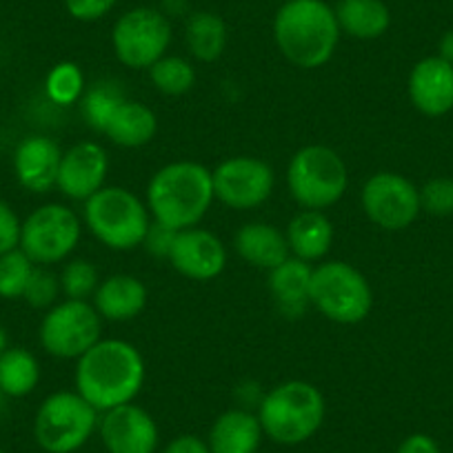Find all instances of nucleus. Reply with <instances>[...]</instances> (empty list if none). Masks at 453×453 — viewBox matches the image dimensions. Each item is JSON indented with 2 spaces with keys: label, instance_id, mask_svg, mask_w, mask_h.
<instances>
[{
  "label": "nucleus",
  "instance_id": "obj_1",
  "mask_svg": "<svg viewBox=\"0 0 453 453\" xmlns=\"http://www.w3.org/2000/svg\"><path fill=\"white\" fill-rule=\"evenodd\" d=\"M141 351L119 338L98 340L76 363V391L98 413L134 403L145 385Z\"/></svg>",
  "mask_w": 453,
  "mask_h": 453
},
{
  "label": "nucleus",
  "instance_id": "obj_2",
  "mask_svg": "<svg viewBox=\"0 0 453 453\" xmlns=\"http://www.w3.org/2000/svg\"><path fill=\"white\" fill-rule=\"evenodd\" d=\"M273 42L294 67L318 69L334 58L342 32L325 0L282 3L273 16Z\"/></svg>",
  "mask_w": 453,
  "mask_h": 453
},
{
  "label": "nucleus",
  "instance_id": "obj_3",
  "mask_svg": "<svg viewBox=\"0 0 453 453\" xmlns=\"http://www.w3.org/2000/svg\"><path fill=\"white\" fill-rule=\"evenodd\" d=\"M213 180L204 165L178 160L160 167L147 185V209L151 220L182 232L198 222L211 209Z\"/></svg>",
  "mask_w": 453,
  "mask_h": 453
},
{
  "label": "nucleus",
  "instance_id": "obj_4",
  "mask_svg": "<svg viewBox=\"0 0 453 453\" xmlns=\"http://www.w3.org/2000/svg\"><path fill=\"white\" fill-rule=\"evenodd\" d=\"M325 398L311 382L287 380L263 395L258 420L269 440L285 447L307 442L325 422Z\"/></svg>",
  "mask_w": 453,
  "mask_h": 453
},
{
  "label": "nucleus",
  "instance_id": "obj_5",
  "mask_svg": "<svg viewBox=\"0 0 453 453\" xmlns=\"http://www.w3.org/2000/svg\"><path fill=\"white\" fill-rule=\"evenodd\" d=\"M85 225L107 250L129 251L145 241L151 213L127 187H103L85 200Z\"/></svg>",
  "mask_w": 453,
  "mask_h": 453
},
{
  "label": "nucleus",
  "instance_id": "obj_6",
  "mask_svg": "<svg viewBox=\"0 0 453 453\" xmlns=\"http://www.w3.org/2000/svg\"><path fill=\"white\" fill-rule=\"evenodd\" d=\"M349 169L335 150L307 145L296 151L287 167V189L303 209L334 207L347 194Z\"/></svg>",
  "mask_w": 453,
  "mask_h": 453
},
{
  "label": "nucleus",
  "instance_id": "obj_7",
  "mask_svg": "<svg viewBox=\"0 0 453 453\" xmlns=\"http://www.w3.org/2000/svg\"><path fill=\"white\" fill-rule=\"evenodd\" d=\"M309 304L326 320L358 325L372 313L373 291L360 269L345 260H326L313 267Z\"/></svg>",
  "mask_w": 453,
  "mask_h": 453
},
{
  "label": "nucleus",
  "instance_id": "obj_8",
  "mask_svg": "<svg viewBox=\"0 0 453 453\" xmlns=\"http://www.w3.org/2000/svg\"><path fill=\"white\" fill-rule=\"evenodd\" d=\"M100 413L78 391L47 395L34 418V438L47 453H76L98 429Z\"/></svg>",
  "mask_w": 453,
  "mask_h": 453
},
{
  "label": "nucleus",
  "instance_id": "obj_9",
  "mask_svg": "<svg viewBox=\"0 0 453 453\" xmlns=\"http://www.w3.org/2000/svg\"><path fill=\"white\" fill-rule=\"evenodd\" d=\"M82 236V222L67 204L50 203L34 209L20 226V250L34 265H56L73 254Z\"/></svg>",
  "mask_w": 453,
  "mask_h": 453
},
{
  "label": "nucleus",
  "instance_id": "obj_10",
  "mask_svg": "<svg viewBox=\"0 0 453 453\" xmlns=\"http://www.w3.org/2000/svg\"><path fill=\"white\" fill-rule=\"evenodd\" d=\"M172 23L156 7H134L111 27V50L129 69H150L167 56L172 45Z\"/></svg>",
  "mask_w": 453,
  "mask_h": 453
},
{
  "label": "nucleus",
  "instance_id": "obj_11",
  "mask_svg": "<svg viewBox=\"0 0 453 453\" xmlns=\"http://www.w3.org/2000/svg\"><path fill=\"white\" fill-rule=\"evenodd\" d=\"M103 334V318L87 300L56 303L41 322L42 349L60 360H78L98 342Z\"/></svg>",
  "mask_w": 453,
  "mask_h": 453
},
{
  "label": "nucleus",
  "instance_id": "obj_12",
  "mask_svg": "<svg viewBox=\"0 0 453 453\" xmlns=\"http://www.w3.org/2000/svg\"><path fill=\"white\" fill-rule=\"evenodd\" d=\"M360 204L369 220L385 232H403L420 216V189L395 172H378L365 182Z\"/></svg>",
  "mask_w": 453,
  "mask_h": 453
},
{
  "label": "nucleus",
  "instance_id": "obj_13",
  "mask_svg": "<svg viewBox=\"0 0 453 453\" xmlns=\"http://www.w3.org/2000/svg\"><path fill=\"white\" fill-rule=\"evenodd\" d=\"M213 196L229 209H256L267 203L276 187L272 165L256 156H234L211 169Z\"/></svg>",
  "mask_w": 453,
  "mask_h": 453
},
{
  "label": "nucleus",
  "instance_id": "obj_14",
  "mask_svg": "<svg viewBox=\"0 0 453 453\" xmlns=\"http://www.w3.org/2000/svg\"><path fill=\"white\" fill-rule=\"evenodd\" d=\"M98 434L107 453H156L158 449V425L150 411L134 403L104 411Z\"/></svg>",
  "mask_w": 453,
  "mask_h": 453
},
{
  "label": "nucleus",
  "instance_id": "obj_15",
  "mask_svg": "<svg viewBox=\"0 0 453 453\" xmlns=\"http://www.w3.org/2000/svg\"><path fill=\"white\" fill-rule=\"evenodd\" d=\"M109 172V156L100 142L82 141L63 151L58 169V187L60 194L69 200H89L96 191L104 187Z\"/></svg>",
  "mask_w": 453,
  "mask_h": 453
},
{
  "label": "nucleus",
  "instance_id": "obj_16",
  "mask_svg": "<svg viewBox=\"0 0 453 453\" xmlns=\"http://www.w3.org/2000/svg\"><path fill=\"white\" fill-rule=\"evenodd\" d=\"M169 263L180 276L207 282L220 276L226 267V247L216 234L189 226L176 234Z\"/></svg>",
  "mask_w": 453,
  "mask_h": 453
},
{
  "label": "nucleus",
  "instance_id": "obj_17",
  "mask_svg": "<svg viewBox=\"0 0 453 453\" xmlns=\"http://www.w3.org/2000/svg\"><path fill=\"white\" fill-rule=\"evenodd\" d=\"M409 100L429 119H440L453 109V65L440 56H426L411 67L407 81Z\"/></svg>",
  "mask_w": 453,
  "mask_h": 453
},
{
  "label": "nucleus",
  "instance_id": "obj_18",
  "mask_svg": "<svg viewBox=\"0 0 453 453\" xmlns=\"http://www.w3.org/2000/svg\"><path fill=\"white\" fill-rule=\"evenodd\" d=\"M63 150L47 136H27L14 151V173L20 187L32 194H47L58 180Z\"/></svg>",
  "mask_w": 453,
  "mask_h": 453
},
{
  "label": "nucleus",
  "instance_id": "obj_19",
  "mask_svg": "<svg viewBox=\"0 0 453 453\" xmlns=\"http://www.w3.org/2000/svg\"><path fill=\"white\" fill-rule=\"evenodd\" d=\"M156 132H158V119L154 109L132 98L120 100L100 129V134H104L113 145L125 150L150 145L156 138Z\"/></svg>",
  "mask_w": 453,
  "mask_h": 453
},
{
  "label": "nucleus",
  "instance_id": "obj_20",
  "mask_svg": "<svg viewBox=\"0 0 453 453\" xmlns=\"http://www.w3.org/2000/svg\"><path fill=\"white\" fill-rule=\"evenodd\" d=\"M147 304V287L129 273H113L100 280L94 294V307L103 320L127 322L141 316Z\"/></svg>",
  "mask_w": 453,
  "mask_h": 453
},
{
  "label": "nucleus",
  "instance_id": "obj_21",
  "mask_svg": "<svg viewBox=\"0 0 453 453\" xmlns=\"http://www.w3.org/2000/svg\"><path fill=\"white\" fill-rule=\"evenodd\" d=\"M263 435L256 413L229 409L213 420L207 444L211 453H258Z\"/></svg>",
  "mask_w": 453,
  "mask_h": 453
},
{
  "label": "nucleus",
  "instance_id": "obj_22",
  "mask_svg": "<svg viewBox=\"0 0 453 453\" xmlns=\"http://www.w3.org/2000/svg\"><path fill=\"white\" fill-rule=\"evenodd\" d=\"M234 247L247 265L272 272L289 258L287 236L269 222H247L234 236Z\"/></svg>",
  "mask_w": 453,
  "mask_h": 453
},
{
  "label": "nucleus",
  "instance_id": "obj_23",
  "mask_svg": "<svg viewBox=\"0 0 453 453\" xmlns=\"http://www.w3.org/2000/svg\"><path fill=\"white\" fill-rule=\"evenodd\" d=\"M285 236L291 256L304 263H316L325 258L334 245V222L325 216V211L303 209L289 220Z\"/></svg>",
  "mask_w": 453,
  "mask_h": 453
},
{
  "label": "nucleus",
  "instance_id": "obj_24",
  "mask_svg": "<svg viewBox=\"0 0 453 453\" xmlns=\"http://www.w3.org/2000/svg\"><path fill=\"white\" fill-rule=\"evenodd\" d=\"M334 12L340 32L358 41H376L391 27L385 0H338Z\"/></svg>",
  "mask_w": 453,
  "mask_h": 453
},
{
  "label": "nucleus",
  "instance_id": "obj_25",
  "mask_svg": "<svg viewBox=\"0 0 453 453\" xmlns=\"http://www.w3.org/2000/svg\"><path fill=\"white\" fill-rule=\"evenodd\" d=\"M311 263L289 256L285 263L269 272V291L273 300L285 313L298 316L309 304V291H311Z\"/></svg>",
  "mask_w": 453,
  "mask_h": 453
},
{
  "label": "nucleus",
  "instance_id": "obj_26",
  "mask_svg": "<svg viewBox=\"0 0 453 453\" xmlns=\"http://www.w3.org/2000/svg\"><path fill=\"white\" fill-rule=\"evenodd\" d=\"M185 42L196 60L216 63L226 50L229 29L222 16L213 12H194L185 23Z\"/></svg>",
  "mask_w": 453,
  "mask_h": 453
},
{
  "label": "nucleus",
  "instance_id": "obj_27",
  "mask_svg": "<svg viewBox=\"0 0 453 453\" xmlns=\"http://www.w3.org/2000/svg\"><path fill=\"white\" fill-rule=\"evenodd\" d=\"M41 382V365L32 351L10 347L0 356V389L10 398H25Z\"/></svg>",
  "mask_w": 453,
  "mask_h": 453
},
{
  "label": "nucleus",
  "instance_id": "obj_28",
  "mask_svg": "<svg viewBox=\"0 0 453 453\" xmlns=\"http://www.w3.org/2000/svg\"><path fill=\"white\" fill-rule=\"evenodd\" d=\"M150 81L160 94L165 96H182L194 87L196 69L182 56H163L158 63L147 69Z\"/></svg>",
  "mask_w": 453,
  "mask_h": 453
},
{
  "label": "nucleus",
  "instance_id": "obj_29",
  "mask_svg": "<svg viewBox=\"0 0 453 453\" xmlns=\"http://www.w3.org/2000/svg\"><path fill=\"white\" fill-rule=\"evenodd\" d=\"M45 91L51 103L69 107L85 96V73L76 63H69V60L54 65L47 73Z\"/></svg>",
  "mask_w": 453,
  "mask_h": 453
},
{
  "label": "nucleus",
  "instance_id": "obj_30",
  "mask_svg": "<svg viewBox=\"0 0 453 453\" xmlns=\"http://www.w3.org/2000/svg\"><path fill=\"white\" fill-rule=\"evenodd\" d=\"M34 269H36V265L29 260V256L20 247L0 256V298H23Z\"/></svg>",
  "mask_w": 453,
  "mask_h": 453
},
{
  "label": "nucleus",
  "instance_id": "obj_31",
  "mask_svg": "<svg viewBox=\"0 0 453 453\" xmlns=\"http://www.w3.org/2000/svg\"><path fill=\"white\" fill-rule=\"evenodd\" d=\"M100 285L98 269L89 260L76 258L65 265L60 273V291L67 300H87L94 298L96 289Z\"/></svg>",
  "mask_w": 453,
  "mask_h": 453
},
{
  "label": "nucleus",
  "instance_id": "obj_32",
  "mask_svg": "<svg viewBox=\"0 0 453 453\" xmlns=\"http://www.w3.org/2000/svg\"><path fill=\"white\" fill-rule=\"evenodd\" d=\"M125 98L123 91L119 87L109 85V82H98V85L89 87L82 96V113L87 116V123L100 132L104 125V120L109 119V113L113 111V107Z\"/></svg>",
  "mask_w": 453,
  "mask_h": 453
},
{
  "label": "nucleus",
  "instance_id": "obj_33",
  "mask_svg": "<svg viewBox=\"0 0 453 453\" xmlns=\"http://www.w3.org/2000/svg\"><path fill=\"white\" fill-rule=\"evenodd\" d=\"M58 294H63L60 291V278L51 273L50 269L36 265L23 296L27 304H32L34 309H51L58 300Z\"/></svg>",
  "mask_w": 453,
  "mask_h": 453
},
{
  "label": "nucleus",
  "instance_id": "obj_34",
  "mask_svg": "<svg viewBox=\"0 0 453 453\" xmlns=\"http://www.w3.org/2000/svg\"><path fill=\"white\" fill-rule=\"evenodd\" d=\"M420 207L429 216H453V178H431L420 189Z\"/></svg>",
  "mask_w": 453,
  "mask_h": 453
},
{
  "label": "nucleus",
  "instance_id": "obj_35",
  "mask_svg": "<svg viewBox=\"0 0 453 453\" xmlns=\"http://www.w3.org/2000/svg\"><path fill=\"white\" fill-rule=\"evenodd\" d=\"M20 222L19 213L12 209L10 203L0 198V256L14 251L20 247Z\"/></svg>",
  "mask_w": 453,
  "mask_h": 453
},
{
  "label": "nucleus",
  "instance_id": "obj_36",
  "mask_svg": "<svg viewBox=\"0 0 453 453\" xmlns=\"http://www.w3.org/2000/svg\"><path fill=\"white\" fill-rule=\"evenodd\" d=\"M120 0H65V10L73 20L81 23H94L104 19Z\"/></svg>",
  "mask_w": 453,
  "mask_h": 453
},
{
  "label": "nucleus",
  "instance_id": "obj_37",
  "mask_svg": "<svg viewBox=\"0 0 453 453\" xmlns=\"http://www.w3.org/2000/svg\"><path fill=\"white\" fill-rule=\"evenodd\" d=\"M176 234L178 232H173L172 226L151 220L150 229H147L145 234V241H142L141 247H145L147 254L156 256V258H169L173 241H176Z\"/></svg>",
  "mask_w": 453,
  "mask_h": 453
},
{
  "label": "nucleus",
  "instance_id": "obj_38",
  "mask_svg": "<svg viewBox=\"0 0 453 453\" xmlns=\"http://www.w3.org/2000/svg\"><path fill=\"white\" fill-rule=\"evenodd\" d=\"M163 453H211V451H209L207 440L187 434V435H178L176 440H172V442L165 447Z\"/></svg>",
  "mask_w": 453,
  "mask_h": 453
},
{
  "label": "nucleus",
  "instance_id": "obj_39",
  "mask_svg": "<svg viewBox=\"0 0 453 453\" xmlns=\"http://www.w3.org/2000/svg\"><path fill=\"white\" fill-rule=\"evenodd\" d=\"M395 453H440L438 442L426 434H411L400 442Z\"/></svg>",
  "mask_w": 453,
  "mask_h": 453
},
{
  "label": "nucleus",
  "instance_id": "obj_40",
  "mask_svg": "<svg viewBox=\"0 0 453 453\" xmlns=\"http://www.w3.org/2000/svg\"><path fill=\"white\" fill-rule=\"evenodd\" d=\"M442 60H447L449 65H453V29H449V32L442 34V38H440L438 42V54Z\"/></svg>",
  "mask_w": 453,
  "mask_h": 453
},
{
  "label": "nucleus",
  "instance_id": "obj_41",
  "mask_svg": "<svg viewBox=\"0 0 453 453\" xmlns=\"http://www.w3.org/2000/svg\"><path fill=\"white\" fill-rule=\"evenodd\" d=\"M10 349V340H7V331L0 326V356L5 354V351Z\"/></svg>",
  "mask_w": 453,
  "mask_h": 453
},
{
  "label": "nucleus",
  "instance_id": "obj_42",
  "mask_svg": "<svg viewBox=\"0 0 453 453\" xmlns=\"http://www.w3.org/2000/svg\"><path fill=\"white\" fill-rule=\"evenodd\" d=\"M3 400H5V394H3V389H0V409H3Z\"/></svg>",
  "mask_w": 453,
  "mask_h": 453
},
{
  "label": "nucleus",
  "instance_id": "obj_43",
  "mask_svg": "<svg viewBox=\"0 0 453 453\" xmlns=\"http://www.w3.org/2000/svg\"><path fill=\"white\" fill-rule=\"evenodd\" d=\"M278 3H280V5H282V3H291V0H278Z\"/></svg>",
  "mask_w": 453,
  "mask_h": 453
},
{
  "label": "nucleus",
  "instance_id": "obj_44",
  "mask_svg": "<svg viewBox=\"0 0 453 453\" xmlns=\"http://www.w3.org/2000/svg\"><path fill=\"white\" fill-rule=\"evenodd\" d=\"M0 453H5V451H3V449H0Z\"/></svg>",
  "mask_w": 453,
  "mask_h": 453
}]
</instances>
